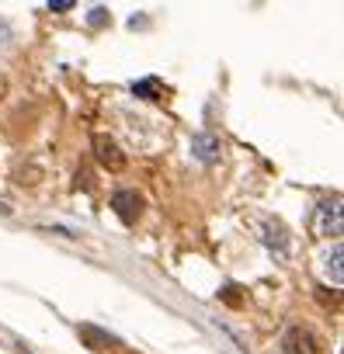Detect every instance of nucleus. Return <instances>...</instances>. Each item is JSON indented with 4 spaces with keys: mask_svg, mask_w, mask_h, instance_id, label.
<instances>
[{
    "mask_svg": "<svg viewBox=\"0 0 344 354\" xmlns=\"http://www.w3.org/2000/svg\"><path fill=\"white\" fill-rule=\"evenodd\" d=\"M282 354H320V337L309 326H289L282 333Z\"/></svg>",
    "mask_w": 344,
    "mask_h": 354,
    "instance_id": "f257e3e1",
    "label": "nucleus"
},
{
    "mask_svg": "<svg viewBox=\"0 0 344 354\" xmlns=\"http://www.w3.org/2000/svg\"><path fill=\"white\" fill-rule=\"evenodd\" d=\"M313 233L316 236H341V202H320L313 216Z\"/></svg>",
    "mask_w": 344,
    "mask_h": 354,
    "instance_id": "f03ea898",
    "label": "nucleus"
},
{
    "mask_svg": "<svg viewBox=\"0 0 344 354\" xmlns=\"http://www.w3.org/2000/svg\"><path fill=\"white\" fill-rule=\"evenodd\" d=\"M111 209H115V216L122 219V223H136L139 216H143V195L139 192H132V188H122V192H115L111 195Z\"/></svg>",
    "mask_w": 344,
    "mask_h": 354,
    "instance_id": "7ed1b4c3",
    "label": "nucleus"
},
{
    "mask_svg": "<svg viewBox=\"0 0 344 354\" xmlns=\"http://www.w3.org/2000/svg\"><path fill=\"white\" fill-rule=\"evenodd\" d=\"M94 156H98V163L108 167V170H122V167H125V153H122L118 142H115L111 136H105V132L94 136Z\"/></svg>",
    "mask_w": 344,
    "mask_h": 354,
    "instance_id": "20e7f679",
    "label": "nucleus"
},
{
    "mask_svg": "<svg viewBox=\"0 0 344 354\" xmlns=\"http://www.w3.org/2000/svg\"><path fill=\"white\" fill-rule=\"evenodd\" d=\"M192 153L202 160V163H212L219 156V139L216 136H195L192 139Z\"/></svg>",
    "mask_w": 344,
    "mask_h": 354,
    "instance_id": "39448f33",
    "label": "nucleus"
},
{
    "mask_svg": "<svg viewBox=\"0 0 344 354\" xmlns=\"http://www.w3.org/2000/svg\"><path fill=\"white\" fill-rule=\"evenodd\" d=\"M80 337H84L87 347H94V351H105V347H115V344H118L111 333H105V330H98V326H91V323L80 326Z\"/></svg>",
    "mask_w": 344,
    "mask_h": 354,
    "instance_id": "423d86ee",
    "label": "nucleus"
},
{
    "mask_svg": "<svg viewBox=\"0 0 344 354\" xmlns=\"http://www.w3.org/2000/svg\"><path fill=\"white\" fill-rule=\"evenodd\" d=\"M264 243H268L271 250L278 247V257H282V261L289 257V243H285V230H282V226H271V223H268V226H264Z\"/></svg>",
    "mask_w": 344,
    "mask_h": 354,
    "instance_id": "0eeeda50",
    "label": "nucleus"
},
{
    "mask_svg": "<svg viewBox=\"0 0 344 354\" xmlns=\"http://www.w3.org/2000/svg\"><path fill=\"white\" fill-rule=\"evenodd\" d=\"M132 91H136V97H146V101H160V97H163L160 80H153V77H150V80H139Z\"/></svg>",
    "mask_w": 344,
    "mask_h": 354,
    "instance_id": "6e6552de",
    "label": "nucleus"
},
{
    "mask_svg": "<svg viewBox=\"0 0 344 354\" xmlns=\"http://www.w3.org/2000/svg\"><path fill=\"white\" fill-rule=\"evenodd\" d=\"M327 268H330V274H334V285H341V247H334V254H330Z\"/></svg>",
    "mask_w": 344,
    "mask_h": 354,
    "instance_id": "1a4fd4ad",
    "label": "nucleus"
},
{
    "mask_svg": "<svg viewBox=\"0 0 344 354\" xmlns=\"http://www.w3.org/2000/svg\"><path fill=\"white\" fill-rule=\"evenodd\" d=\"M105 21H108V11H105V8H94V11H91V25H94V28H101Z\"/></svg>",
    "mask_w": 344,
    "mask_h": 354,
    "instance_id": "9d476101",
    "label": "nucleus"
},
{
    "mask_svg": "<svg viewBox=\"0 0 344 354\" xmlns=\"http://www.w3.org/2000/svg\"><path fill=\"white\" fill-rule=\"evenodd\" d=\"M219 295H223V299H226L230 306H240V295H237V288H233V285H226V288H223Z\"/></svg>",
    "mask_w": 344,
    "mask_h": 354,
    "instance_id": "9b49d317",
    "label": "nucleus"
},
{
    "mask_svg": "<svg viewBox=\"0 0 344 354\" xmlns=\"http://www.w3.org/2000/svg\"><path fill=\"white\" fill-rule=\"evenodd\" d=\"M53 11H73V0H53Z\"/></svg>",
    "mask_w": 344,
    "mask_h": 354,
    "instance_id": "f8f14e48",
    "label": "nucleus"
}]
</instances>
